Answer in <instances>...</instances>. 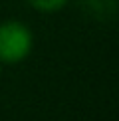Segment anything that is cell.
<instances>
[{
    "label": "cell",
    "mask_w": 119,
    "mask_h": 121,
    "mask_svg": "<svg viewBox=\"0 0 119 121\" xmlns=\"http://www.w3.org/2000/svg\"><path fill=\"white\" fill-rule=\"evenodd\" d=\"M32 50V32L26 24L8 20L0 24V62L18 64Z\"/></svg>",
    "instance_id": "1"
},
{
    "label": "cell",
    "mask_w": 119,
    "mask_h": 121,
    "mask_svg": "<svg viewBox=\"0 0 119 121\" xmlns=\"http://www.w3.org/2000/svg\"><path fill=\"white\" fill-rule=\"evenodd\" d=\"M79 8L87 16L107 22L117 16V0H77Z\"/></svg>",
    "instance_id": "2"
},
{
    "label": "cell",
    "mask_w": 119,
    "mask_h": 121,
    "mask_svg": "<svg viewBox=\"0 0 119 121\" xmlns=\"http://www.w3.org/2000/svg\"><path fill=\"white\" fill-rule=\"evenodd\" d=\"M26 2L38 12L52 14V12H58L60 8H64L68 4V0H26Z\"/></svg>",
    "instance_id": "3"
},
{
    "label": "cell",
    "mask_w": 119,
    "mask_h": 121,
    "mask_svg": "<svg viewBox=\"0 0 119 121\" xmlns=\"http://www.w3.org/2000/svg\"><path fill=\"white\" fill-rule=\"evenodd\" d=\"M0 73H2V62H0Z\"/></svg>",
    "instance_id": "4"
}]
</instances>
